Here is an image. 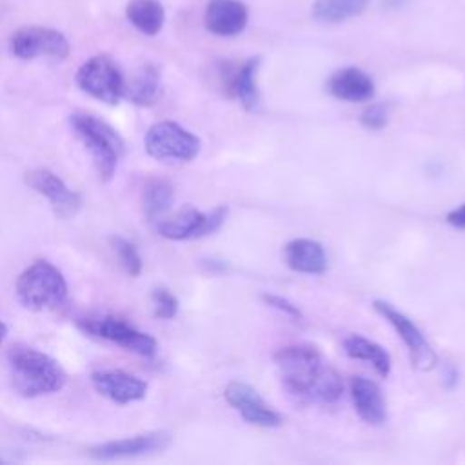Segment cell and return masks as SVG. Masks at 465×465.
<instances>
[{"mask_svg": "<svg viewBox=\"0 0 465 465\" xmlns=\"http://www.w3.org/2000/svg\"><path fill=\"white\" fill-rule=\"evenodd\" d=\"M9 51L20 60L53 58L64 60L69 54L67 38L51 27L27 25L18 29L9 40Z\"/></svg>", "mask_w": 465, "mask_h": 465, "instance_id": "8", "label": "cell"}, {"mask_svg": "<svg viewBox=\"0 0 465 465\" xmlns=\"http://www.w3.org/2000/svg\"><path fill=\"white\" fill-rule=\"evenodd\" d=\"M447 222L454 227H460V229H465V203L452 209L449 214H447Z\"/></svg>", "mask_w": 465, "mask_h": 465, "instance_id": "29", "label": "cell"}, {"mask_svg": "<svg viewBox=\"0 0 465 465\" xmlns=\"http://www.w3.org/2000/svg\"><path fill=\"white\" fill-rule=\"evenodd\" d=\"M174 202V187L163 178H153L145 183L142 203L149 220H160Z\"/></svg>", "mask_w": 465, "mask_h": 465, "instance_id": "24", "label": "cell"}, {"mask_svg": "<svg viewBox=\"0 0 465 465\" xmlns=\"http://www.w3.org/2000/svg\"><path fill=\"white\" fill-rule=\"evenodd\" d=\"M223 398L247 423L258 427H278L283 421L282 414L267 405L262 396L243 381H231L223 391Z\"/></svg>", "mask_w": 465, "mask_h": 465, "instance_id": "12", "label": "cell"}, {"mask_svg": "<svg viewBox=\"0 0 465 465\" xmlns=\"http://www.w3.org/2000/svg\"><path fill=\"white\" fill-rule=\"evenodd\" d=\"M25 183L38 194L45 196L58 218H71L80 211L82 198L69 189L65 182L49 169H33L25 174Z\"/></svg>", "mask_w": 465, "mask_h": 465, "instance_id": "11", "label": "cell"}, {"mask_svg": "<svg viewBox=\"0 0 465 465\" xmlns=\"http://www.w3.org/2000/svg\"><path fill=\"white\" fill-rule=\"evenodd\" d=\"M351 396L358 416L371 425L383 423L387 416L385 400L381 389L369 378L354 376L351 378Z\"/></svg>", "mask_w": 465, "mask_h": 465, "instance_id": "17", "label": "cell"}, {"mask_svg": "<svg viewBox=\"0 0 465 465\" xmlns=\"http://www.w3.org/2000/svg\"><path fill=\"white\" fill-rule=\"evenodd\" d=\"M111 243L125 272L131 276H138L142 272V258L136 245L124 236H113Z\"/></svg>", "mask_w": 465, "mask_h": 465, "instance_id": "25", "label": "cell"}, {"mask_svg": "<svg viewBox=\"0 0 465 465\" xmlns=\"http://www.w3.org/2000/svg\"><path fill=\"white\" fill-rule=\"evenodd\" d=\"M125 16L142 35L154 36L165 22V9L158 0H131L125 7Z\"/></svg>", "mask_w": 465, "mask_h": 465, "instance_id": "20", "label": "cell"}, {"mask_svg": "<svg viewBox=\"0 0 465 465\" xmlns=\"http://www.w3.org/2000/svg\"><path fill=\"white\" fill-rule=\"evenodd\" d=\"M76 84L84 93L109 105H116L124 98L125 78L116 62L105 54L85 60L76 73Z\"/></svg>", "mask_w": 465, "mask_h": 465, "instance_id": "6", "label": "cell"}, {"mask_svg": "<svg viewBox=\"0 0 465 465\" xmlns=\"http://www.w3.org/2000/svg\"><path fill=\"white\" fill-rule=\"evenodd\" d=\"M262 300H263L269 307H272V309L283 312L285 316H291V318H294V320H300V318H302V311L298 309V305H294L292 302H289V300L283 298V296H278V294H272V292H263V294H262Z\"/></svg>", "mask_w": 465, "mask_h": 465, "instance_id": "28", "label": "cell"}, {"mask_svg": "<svg viewBox=\"0 0 465 465\" xmlns=\"http://www.w3.org/2000/svg\"><path fill=\"white\" fill-rule=\"evenodd\" d=\"M287 391L316 403H334L343 392L340 374L311 345H287L274 354Z\"/></svg>", "mask_w": 465, "mask_h": 465, "instance_id": "1", "label": "cell"}, {"mask_svg": "<svg viewBox=\"0 0 465 465\" xmlns=\"http://www.w3.org/2000/svg\"><path fill=\"white\" fill-rule=\"evenodd\" d=\"M171 434L165 430H154L145 434H136L122 440L105 441L100 445H94L87 450L91 458L96 460H118V458H134L149 452L162 450L169 445Z\"/></svg>", "mask_w": 465, "mask_h": 465, "instance_id": "13", "label": "cell"}, {"mask_svg": "<svg viewBox=\"0 0 465 465\" xmlns=\"http://www.w3.org/2000/svg\"><path fill=\"white\" fill-rule=\"evenodd\" d=\"M369 5V0H314L311 15L322 24H340L361 15Z\"/></svg>", "mask_w": 465, "mask_h": 465, "instance_id": "23", "label": "cell"}, {"mask_svg": "<svg viewBox=\"0 0 465 465\" xmlns=\"http://www.w3.org/2000/svg\"><path fill=\"white\" fill-rule=\"evenodd\" d=\"M327 89L338 100L365 102L374 94V82L360 67H343L329 78Z\"/></svg>", "mask_w": 465, "mask_h": 465, "instance_id": "16", "label": "cell"}, {"mask_svg": "<svg viewBox=\"0 0 465 465\" xmlns=\"http://www.w3.org/2000/svg\"><path fill=\"white\" fill-rule=\"evenodd\" d=\"M13 387L25 398L56 392L65 383V372L56 360L33 347H13L7 354Z\"/></svg>", "mask_w": 465, "mask_h": 465, "instance_id": "2", "label": "cell"}, {"mask_svg": "<svg viewBox=\"0 0 465 465\" xmlns=\"http://www.w3.org/2000/svg\"><path fill=\"white\" fill-rule=\"evenodd\" d=\"M5 334H7V327H5V323H4V322H0V343L4 341Z\"/></svg>", "mask_w": 465, "mask_h": 465, "instance_id": "30", "label": "cell"}, {"mask_svg": "<svg viewBox=\"0 0 465 465\" xmlns=\"http://www.w3.org/2000/svg\"><path fill=\"white\" fill-rule=\"evenodd\" d=\"M143 143L147 154L156 160L189 162L200 153V138L171 120L153 124Z\"/></svg>", "mask_w": 465, "mask_h": 465, "instance_id": "7", "label": "cell"}, {"mask_svg": "<svg viewBox=\"0 0 465 465\" xmlns=\"http://www.w3.org/2000/svg\"><path fill=\"white\" fill-rule=\"evenodd\" d=\"M69 124L76 138L89 151L102 180H111L124 153V140L104 120L89 113H73Z\"/></svg>", "mask_w": 465, "mask_h": 465, "instance_id": "3", "label": "cell"}, {"mask_svg": "<svg viewBox=\"0 0 465 465\" xmlns=\"http://www.w3.org/2000/svg\"><path fill=\"white\" fill-rule=\"evenodd\" d=\"M151 300H153V309H154V316L160 318V320H173L178 312V300L176 296L163 289V287H158L153 291L151 294Z\"/></svg>", "mask_w": 465, "mask_h": 465, "instance_id": "26", "label": "cell"}, {"mask_svg": "<svg viewBox=\"0 0 465 465\" xmlns=\"http://www.w3.org/2000/svg\"><path fill=\"white\" fill-rule=\"evenodd\" d=\"M283 260L292 271L305 274H322L327 267L323 245L311 238L291 240L283 249Z\"/></svg>", "mask_w": 465, "mask_h": 465, "instance_id": "18", "label": "cell"}, {"mask_svg": "<svg viewBox=\"0 0 465 465\" xmlns=\"http://www.w3.org/2000/svg\"><path fill=\"white\" fill-rule=\"evenodd\" d=\"M78 327L91 336L107 340L118 347H122L129 352H134L138 356H143V358L154 356L156 349H158V343L151 334L138 331L136 327H133L131 323H127L125 320L116 318V316L104 314V316L82 318V320H78Z\"/></svg>", "mask_w": 465, "mask_h": 465, "instance_id": "5", "label": "cell"}, {"mask_svg": "<svg viewBox=\"0 0 465 465\" xmlns=\"http://www.w3.org/2000/svg\"><path fill=\"white\" fill-rule=\"evenodd\" d=\"M227 209L216 207L211 213H200L194 207H185L171 218L158 222V232L167 240H191L218 231L225 220Z\"/></svg>", "mask_w": 465, "mask_h": 465, "instance_id": "9", "label": "cell"}, {"mask_svg": "<svg viewBox=\"0 0 465 465\" xmlns=\"http://www.w3.org/2000/svg\"><path fill=\"white\" fill-rule=\"evenodd\" d=\"M162 93L160 73L154 65H143L129 82H125L124 98L136 105H153Z\"/></svg>", "mask_w": 465, "mask_h": 465, "instance_id": "21", "label": "cell"}, {"mask_svg": "<svg viewBox=\"0 0 465 465\" xmlns=\"http://www.w3.org/2000/svg\"><path fill=\"white\" fill-rule=\"evenodd\" d=\"M387 120H389V111L383 104H374V105L367 107L360 116L361 125L371 131L383 129L387 125Z\"/></svg>", "mask_w": 465, "mask_h": 465, "instance_id": "27", "label": "cell"}, {"mask_svg": "<svg viewBox=\"0 0 465 465\" xmlns=\"http://www.w3.org/2000/svg\"><path fill=\"white\" fill-rule=\"evenodd\" d=\"M16 298L29 311L58 309L67 300V283L49 262H35L16 280Z\"/></svg>", "mask_w": 465, "mask_h": 465, "instance_id": "4", "label": "cell"}, {"mask_svg": "<svg viewBox=\"0 0 465 465\" xmlns=\"http://www.w3.org/2000/svg\"><path fill=\"white\" fill-rule=\"evenodd\" d=\"M91 383L96 392L120 405L138 401L147 394V381L120 369L94 371L91 374Z\"/></svg>", "mask_w": 465, "mask_h": 465, "instance_id": "14", "label": "cell"}, {"mask_svg": "<svg viewBox=\"0 0 465 465\" xmlns=\"http://www.w3.org/2000/svg\"><path fill=\"white\" fill-rule=\"evenodd\" d=\"M249 22L247 5L240 0H209L203 24L216 36H236Z\"/></svg>", "mask_w": 465, "mask_h": 465, "instance_id": "15", "label": "cell"}, {"mask_svg": "<svg viewBox=\"0 0 465 465\" xmlns=\"http://www.w3.org/2000/svg\"><path fill=\"white\" fill-rule=\"evenodd\" d=\"M258 67L260 58H249L234 73L227 74L225 80V89L229 91V94L236 96L247 111H258L260 107V91L256 84Z\"/></svg>", "mask_w": 465, "mask_h": 465, "instance_id": "19", "label": "cell"}, {"mask_svg": "<svg viewBox=\"0 0 465 465\" xmlns=\"http://www.w3.org/2000/svg\"><path fill=\"white\" fill-rule=\"evenodd\" d=\"M372 307L378 314H381L398 332V336L403 340L411 352V361L420 371H429L436 365V354L427 343L423 332L398 309H394L391 303L383 300H374Z\"/></svg>", "mask_w": 465, "mask_h": 465, "instance_id": "10", "label": "cell"}, {"mask_svg": "<svg viewBox=\"0 0 465 465\" xmlns=\"http://www.w3.org/2000/svg\"><path fill=\"white\" fill-rule=\"evenodd\" d=\"M343 349H345L347 356H351L354 360L369 361L380 376H383V378L389 376V372H391V354L381 345H378L376 341L367 340V338L358 336V334H352V336L345 338Z\"/></svg>", "mask_w": 465, "mask_h": 465, "instance_id": "22", "label": "cell"}]
</instances>
